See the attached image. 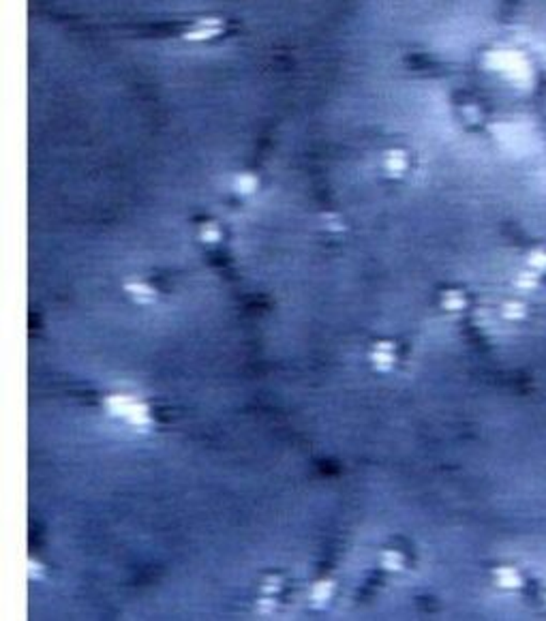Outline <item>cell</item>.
Returning <instances> with one entry per match:
<instances>
[{"instance_id":"1","label":"cell","mask_w":546,"mask_h":621,"mask_svg":"<svg viewBox=\"0 0 546 621\" xmlns=\"http://www.w3.org/2000/svg\"><path fill=\"white\" fill-rule=\"evenodd\" d=\"M223 24L215 18H204V20H197L195 24H191L185 32V39L189 41H204V39H213L221 32Z\"/></svg>"},{"instance_id":"2","label":"cell","mask_w":546,"mask_h":621,"mask_svg":"<svg viewBox=\"0 0 546 621\" xmlns=\"http://www.w3.org/2000/svg\"><path fill=\"white\" fill-rule=\"evenodd\" d=\"M407 168V156L403 152H390L388 154V170L392 174H401Z\"/></svg>"}]
</instances>
